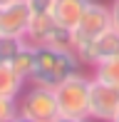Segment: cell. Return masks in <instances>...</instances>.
I'll use <instances>...</instances> for the list:
<instances>
[{"label": "cell", "mask_w": 119, "mask_h": 122, "mask_svg": "<svg viewBox=\"0 0 119 122\" xmlns=\"http://www.w3.org/2000/svg\"><path fill=\"white\" fill-rule=\"evenodd\" d=\"M79 70V57L74 50L52 47V45H35V70L30 75L32 85L57 87L69 75Z\"/></svg>", "instance_id": "1"}, {"label": "cell", "mask_w": 119, "mask_h": 122, "mask_svg": "<svg viewBox=\"0 0 119 122\" xmlns=\"http://www.w3.org/2000/svg\"><path fill=\"white\" fill-rule=\"evenodd\" d=\"M89 87H92V80L84 77L79 70L74 75H69L64 82H60L55 87L60 115H67V117H89Z\"/></svg>", "instance_id": "2"}, {"label": "cell", "mask_w": 119, "mask_h": 122, "mask_svg": "<svg viewBox=\"0 0 119 122\" xmlns=\"http://www.w3.org/2000/svg\"><path fill=\"white\" fill-rule=\"evenodd\" d=\"M18 107H20V117H27L35 122H52L60 115L55 87H45V85H32L30 90H25L18 100Z\"/></svg>", "instance_id": "3"}, {"label": "cell", "mask_w": 119, "mask_h": 122, "mask_svg": "<svg viewBox=\"0 0 119 122\" xmlns=\"http://www.w3.org/2000/svg\"><path fill=\"white\" fill-rule=\"evenodd\" d=\"M25 40L32 42V45H52V47H67V50H74L72 30L62 27L55 18H52V13L32 15Z\"/></svg>", "instance_id": "4"}, {"label": "cell", "mask_w": 119, "mask_h": 122, "mask_svg": "<svg viewBox=\"0 0 119 122\" xmlns=\"http://www.w3.org/2000/svg\"><path fill=\"white\" fill-rule=\"evenodd\" d=\"M112 27V8L102 3L92 0L89 8L84 10V15L79 18V23L72 27V40H74V50L92 42L94 37H99L102 32H107Z\"/></svg>", "instance_id": "5"}, {"label": "cell", "mask_w": 119, "mask_h": 122, "mask_svg": "<svg viewBox=\"0 0 119 122\" xmlns=\"http://www.w3.org/2000/svg\"><path fill=\"white\" fill-rule=\"evenodd\" d=\"M119 112V87H112L107 82H99L92 77L89 87V120L112 122Z\"/></svg>", "instance_id": "6"}, {"label": "cell", "mask_w": 119, "mask_h": 122, "mask_svg": "<svg viewBox=\"0 0 119 122\" xmlns=\"http://www.w3.org/2000/svg\"><path fill=\"white\" fill-rule=\"evenodd\" d=\"M74 52H77V57H79V62H82V65L97 67L99 62L112 60V57H117V55H119V32L114 30V27H109L107 32H102V35L94 37L92 42L77 47Z\"/></svg>", "instance_id": "7"}, {"label": "cell", "mask_w": 119, "mask_h": 122, "mask_svg": "<svg viewBox=\"0 0 119 122\" xmlns=\"http://www.w3.org/2000/svg\"><path fill=\"white\" fill-rule=\"evenodd\" d=\"M30 20H32V10L27 5V0H10L8 5L0 8V32L3 35L25 37Z\"/></svg>", "instance_id": "8"}, {"label": "cell", "mask_w": 119, "mask_h": 122, "mask_svg": "<svg viewBox=\"0 0 119 122\" xmlns=\"http://www.w3.org/2000/svg\"><path fill=\"white\" fill-rule=\"evenodd\" d=\"M89 3L92 0H55L50 13L62 27L72 30V27L79 23V18L84 15V10L89 8Z\"/></svg>", "instance_id": "9"}, {"label": "cell", "mask_w": 119, "mask_h": 122, "mask_svg": "<svg viewBox=\"0 0 119 122\" xmlns=\"http://www.w3.org/2000/svg\"><path fill=\"white\" fill-rule=\"evenodd\" d=\"M25 77L13 70V65H0V97H20Z\"/></svg>", "instance_id": "10"}, {"label": "cell", "mask_w": 119, "mask_h": 122, "mask_svg": "<svg viewBox=\"0 0 119 122\" xmlns=\"http://www.w3.org/2000/svg\"><path fill=\"white\" fill-rule=\"evenodd\" d=\"M13 70L20 77L30 80L32 70H35V45H32V42H25V45H23V50L18 52V57L13 60Z\"/></svg>", "instance_id": "11"}, {"label": "cell", "mask_w": 119, "mask_h": 122, "mask_svg": "<svg viewBox=\"0 0 119 122\" xmlns=\"http://www.w3.org/2000/svg\"><path fill=\"white\" fill-rule=\"evenodd\" d=\"M25 37H15V35H3L0 32V65H13V60L18 57V52L25 45Z\"/></svg>", "instance_id": "12"}, {"label": "cell", "mask_w": 119, "mask_h": 122, "mask_svg": "<svg viewBox=\"0 0 119 122\" xmlns=\"http://www.w3.org/2000/svg\"><path fill=\"white\" fill-rule=\"evenodd\" d=\"M94 80L107 82V85H112V87H119V55L97 65L94 67Z\"/></svg>", "instance_id": "13"}, {"label": "cell", "mask_w": 119, "mask_h": 122, "mask_svg": "<svg viewBox=\"0 0 119 122\" xmlns=\"http://www.w3.org/2000/svg\"><path fill=\"white\" fill-rule=\"evenodd\" d=\"M20 115L18 97H0V122H13Z\"/></svg>", "instance_id": "14"}, {"label": "cell", "mask_w": 119, "mask_h": 122, "mask_svg": "<svg viewBox=\"0 0 119 122\" xmlns=\"http://www.w3.org/2000/svg\"><path fill=\"white\" fill-rule=\"evenodd\" d=\"M52 3H55V0H27V5H30L32 15H40V13H50V10H52Z\"/></svg>", "instance_id": "15"}, {"label": "cell", "mask_w": 119, "mask_h": 122, "mask_svg": "<svg viewBox=\"0 0 119 122\" xmlns=\"http://www.w3.org/2000/svg\"><path fill=\"white\" fill-rule=\"evenodd\" d=\"M112 27L119 32V0L112 3Z\"/></svg>", "instance_id": "16"}, {"label": "cell", "mask_w": 119, "mask_h": 122, "mask_svg": "<svg viewBox=\"0 0 119 122\" xmlns=\"http://www.w3.org/2000/svg\"><path fill=\"white\" fill-rule=\"evenodd\" d=\"M52 122H89V117H67V115H57Z\"/></svg>", "instance_id": "17"}, {"label": "cell", "mask_w": 119, "mask_h": 122, "mask_svg": "<svg viewBox=\"0 0 119 122\" xmlns=\"http://www.w3.org/2000/svg\"><path fill=\"white\" fill-rule=\"evenodd\" d=\"M15 122H35V120H27V117H20V115H18V120H15Z\"/></svg>", "instance_id": "18"}, {"label": "cell", "mask_w": 119, "mask_h": 122, "mask_svg": "<svg viewBox=\"0 0 119 122\" xmlns=\"http://www.w3.org/2000/svg\"><path fill=\"white\" fill-rule=\"evenodd\" d=\"M10 3V0H0V8H3V5H8Z\"/></svg>", "instance_id": "19"}, {"label": "cell", "mask_w": 119, "mask_h": 122, "mask_svg": "<svg viewBox=\"0 0 119 122\" xmlns=\"http://www.w3.org/2000/svg\"><path fill=\"white\" fill-rule=\"evenodd\" d=\"M112 122H119V112H117V117H114V120H112Z\"/></svg>", "instance_id": "20"}, {"label": "cell", "mask_w": 119, "mask_h": 122, "mask_svg": "<svg viewBox=\"0 0 119 122\" xmlns=\"http://www.w3.org/2000/svg\"><path fill=\"white\" fill-rule=\"evenodd\" d=\"M15 120H18V117H15ZM15 120H13V122H15Z\"/></svg>", "instance_id": "21"}]
</instances>
